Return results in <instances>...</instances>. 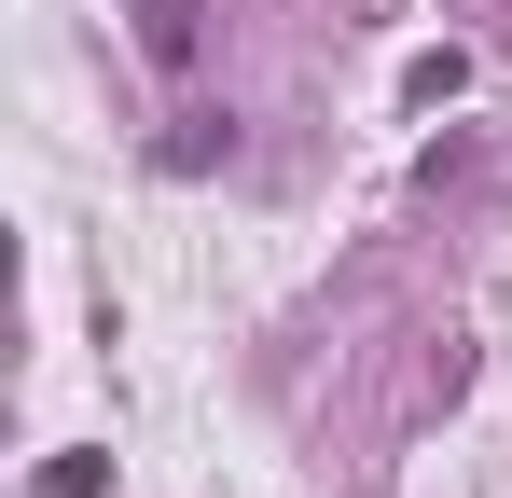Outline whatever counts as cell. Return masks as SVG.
<instances>
[{
	"label": "cell",
	"instance_id": "cell-1",
	"mask_svg": "<svg viewBox=\"0 0 512 498\" xmlns=\"http://www.w3.org/2000/svg\"><path fill=\"white\" fill-rule=\"evenodd\" d=\"M194 42H208L194 0H139V56H153V70H194Z\"/></svg>",
	"mask_w": 512,
	"mask_h": 498
},
{
	"label": "cell",
	"instance_id": "cell-2",
	"mask_svg": "<svg viewBox=\"0 0 512 498\" xmlns=\"http://www.w3.org/2000/svg\"><path fill=\"white\" fill-rule=\"evenodd\" d=\"M457 83H471V56H457V42H429L416 70H402V97H416V111H443V97H457Z\"/></svg>",
	"mask_w": 512,
	"mask_h": 498
},
{
	"label": "cell",
	"instance_id": "cell-3",
	"mask_svg": "<svg viewBox=\"0 0 512 498\" xmlns=\"http://www.w3.org/2000/svg\"><path fill=\"white\" fill-rule=\"evenodd\" d=\"M97 485H111L97 457H56V471H42V498H97Z\"/></svg>",
	"mask_w": 512,
	"mask_h": 498
}]
</instances>
